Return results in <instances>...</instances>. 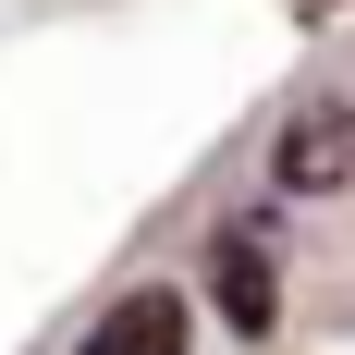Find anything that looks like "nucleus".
I'll use <instances>...</instances> for the list:
<instances>
[{"label":"nucleus","mask_w":355,"mask_h":355,"mask_svg":"<svg viewBox=\"0 0 355 355\" xmlns=\"http://www.w3.org/2000/svg\"><path fill=\"white\" fill-rule=\"evenodd\" d=\"M270 184H282V196H331V184H355V98L282 110V135H270Z\"/></svg>","instance_id":"obj_1"},{"label":"nucleus","mask_w":355,"mask_h":355,"mask_svg":"<svg viewBox=\"0 0 355 355\" xmlns=\"http://www.w3.org/2000/svg\"><path fill=\"white\" fill-rule=\"evenodd\" d=\"M73 355H196V306H184V282L110 294L98 319H86V343H73Z\"/></svg>","instance_id":"obj_2"},{"label":"nucleus","mask_w":355,"mask_h":355,"mask_svg":"<svg viewBox=\"0 0 355 355\" xmlns=\"http://www.w3.org/2000/svg\"><path fill=\"white\" fill-rule=\"evenodd\" d=\"M209 306L245 331V343L282 319V282H270V245H257V233H220V245H209Z\"/></svg>","instance_id":"obj_3"}]
</instances>
